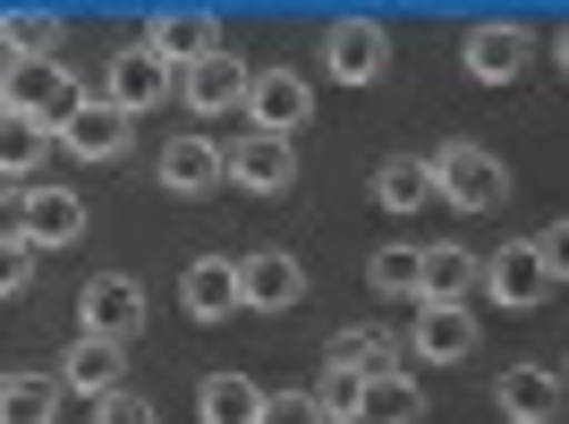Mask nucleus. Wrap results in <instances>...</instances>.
I'll use <instances>...</instances> for the list:
<instances>
[{
  "mask_svg": "<svg viewBox=\"0 0 569 424\" xmlns=\"http://www.w3.org/2000/svg\"><path fill=\"white\" fill-rule=\"evenodd\" d=\"M485 289H493L510 314H536L545 297H561V281H552L545 263H536V246H527V238H519V246H501V255L485 263Z\"/></svg>",
  "mask_w": 569,
  "mask_h": 424,
  "instance_id": "f8f14e48",
  "label": "nucleus"
},
{
  "mask_svg": "<svg viewBox=\"0 0 569 424\" xmlns=\"http://www.w3.org/2000/svg\"><path fill=\"white\" fill-rule=\"evenodd\" d=\"M43 162H51V128L0 102V179H34Z\"/></svg>",
  "mask_w": 569,
  "mask_h": 424,
  "instance_id": "5701e85b",
  "label": "nucleus"
},
{
  "mask_svg": "<svg viewBox=\"0 0 569 424\" xmlns=\"http://www.w3.org/2000/svg\"><path fill=\"white\" fill-rule=\"evenodd\" d=\"M0 424H60V382L51 374H0Z\"/></svg>",
  "mask_w": 569,
  "mask_h": 424,
  "instance_id": "393cba45",
  "label": "nucleus"
},
{
  "mask_svg": "<svg viewBox=\"0 0 569 424\" xmlns=\"http://www.w3.org/2000/svg\"><path fill=\"white\" fill-rule=\"evenodd\" d=\"M408 349L426 356V365H468V356H476V314L468 306H417Z\"/></svg>",
  "mask_w": 569,
  "mask_h": 424,
  "instance_id": "2eb2a0df",
  "label": "nucleus"
},
{
  "mask_svg": "<svg viewBox=\"0 0 569 424\" xmlns=\"http://www.w3.org/2000/svg\"><path fill=\"white\" fill-rule=\"evenodd\" d=\"M179 306H188L196 323H230L238 314V263L230 255H196L188 272H179Z\"/></svg>",
  "mask_w": 569,
  "mask_h": 424,
  "instance_id": "dca6fc26",
  "label": "nucleus"
},
{
  "mask_svg": "<svg viewBox=\"0 0 569 424\" xmlns=\"http://www.w3.org/2000/svg\"><path fill=\"white\" fill-rule=\"evenodd\" d=\"M307 400H315V416H323V424H357V400H366V374H349V365H332V374L315 382Z\"/></svg>",
  "mask_w": 569,
  "mask_h": 424,
  "instance_id": "cd10ccee",
  "label": "nucleus"
},
{
  "mask_svg": "<svg viewBox=\"0 0 569 424\" xmlns=\"http://www.w3.org/2000/svg\"><path fill=\"white\" fill-rule=\"evenodd\" d=\"M247 60H238V51H204V60H196V69H179L170 77V94L188 102L196 119H213V111H238V102H247Z\"/></svg>",
  "mask_w": 569,
  "mask_h": 424,
  "instance_id": "9d476101",
  "label": "nucleus"
},
{
  "mask_svg": "<svg viewBox=\"0 0 569 424\" xmlns=\"http://www.w3.org/2000/svg\"><path fill=\"white\" fill-rule=\"evenodd\" d=\"M0 238H18V246H26V195H0Z\"/></svg>",
  "mask_w": 569,
  "mask_h": 424,
  "instance_id": "72a5a7b5",
  "label": "nucleus"
},
{
  "mask_svg": "<svg viewBox=\"0 0 569 424\" xmlns=\"http://www.w3.org/2000/svg\"><path fill=\"white\" fill-rule=\"evenodd\" d=\"M162 94H170V69L144 43H119L111 51V77H102V102H119V111L137 119V111H153Z\"/></svg>",
  "mask_w": 569,
  "mask_h": 424,
  "instance_id": "ddd939ff",
  "label": "nucleus"
},
{
  "mask_svg": "<svg viewBox=\"0 0 569 424\" xmlns=\"http://www.w3.org/2000/svg\"><path fill=\"white\" fill-rule=\"evenodd\" d=\"M128 137H137V119L119 111V102L86 94L69 119H60V137H51V144H60L69 162H119V153H128Z\"/></svg>",
  "mask_w": 569,
  "mask_h": 424,
  "instance_id": "6e6552de",
  "label": "nucleus"
},
{
  "mask_svg": "<svg viewBox=\"0 0 569 424\" xmlns=\"http://www.w3.org/2000/svg\"><path fill=\"white\" fill-rule=\"evenodd\" d=\"M493 407L510 424H552L561 416V365H510L493 382Z\"/></svg>",
  "mask_w": 569,
  "mask_h": 424,
  "instance_id": "4468645a",
  "label": "nucleus"
},
{
  "mask_svg": "<svg viewBox=\"0 0 569 424\" xmlns=\"http://www.w3.org/2000/svg\"><path fill=\"white\" fill-rule=\"evenodd\" d=\"M221 179L247 188V195H289V188H298V144H289V137H256V128H247L238 144H221Z\"/></svg>",
  "mask_w": 569,
  "mask_h": 424,
  "instance_id": "39448f33",
  "label": "nucleus"
},
{
  "mask_svg": "<svg viewBox=\"0 0 569 424\" xmlns=\"http://www.w3.org/2000/svg\"><path fill=\"white\" fill-rule=\"evenodd\" d=\"M468 77L476 85H519L527 77V60H536V26H510V18H485V26H468Z\"/></svg>",
  "mask_w": 569,
  "mask_h": 424,
  "instance_id": "0eeeda50",
  "label": "nucleus"
},
{
  "mask_svg": "<svg viewBox=\"0 0 569 424\" xmlns=\"http://www.w3.org/2000/svg\"><path fill=\"white\" fill-rule=\"evenodd\" d=\"M153 170H162V188H170V195H213V188H221V144L188 128V137H170V144H162V162H153Z\"/></svg>",
  "mask_w": 569,
  "mask_h": 424,
  "instance_id": "a211bd4d",
  "label": "nucleus"
},
{
  "mask_svg": "<svg viewBox=\"0 0 569 424\" xmlns=\"http://www.w3.org/2000/svg\"><path fill=\"white\" fill-rule=\"evenodd\" d=\"M256 424H323V416H315L307 391H263V416Z\"/></svg>",
  "mask_w": 569,
  "mask_h": 424,
  "instance_id": "2f4dec72",
  "label": "nucleus"
},
{
  "mask_svg": "<svg viewBox=\"0 0 569 424\" xmlns=\"http://www.w3.org/2000/svg\"><path fill=\"white\" fill-rule=\"evenodd\" d=\"M307 297V263L281 255V246H263V255H238V306L256 314H289Z\"/></svg>",
  "mask_w": 569,
  "mask_h": 424,
  "instance_id": "9b49d317",
  "label": "nucleus"
},
{
  "mask_svg": "<svg viewBox=\"0 0 569 424\" xmlns=\"http://www.w3.org/2000/svg\"><path fill=\"white\" fill-rule=\"evenodd\" d=\"M94 424H153V400L119 382V391H102V400H94Z\"/></svg>",
  "mask_w": 569,
  "mask_h": 424,
  "instance_id": "c756f323",
  "label": "nucleus"
},
{
  "mask_svg": "<svg viewBox=\"0 0 569 424\" xmlns=\"http://www.w3.org/2000/svg\"><path fill=\"white\" fill-rule=\"evenodd\" d=\"M476 281H485V263L468 246H426L417 255V306H468Z\"/></svg>",
  "mask_w": 569,
  "mask_h": 424,
  "instance_id": "f3484780",
  "label": "nucleus"
},
{
  "mask_svg": "<svg viewBox=\"0 0 569 424\" xmlns=\"http://www.w3.org/2000/svg\"><path fill=\"white\" fill-rule=\"evenodd\" d=\"M375 204H382V212H417V204H433V170H426V153H391V162H375Z\"/></svg>",
  "mask_w": 569,
  "mask_h": 424,
  "instance_id": "b1692460",
  "label": "nucleus"
},
{
  "mask_svg": "<svg viewBox=\"0 0 569 424\" xmlns=\"http://www.w3.org/2000/svg\"><path fill=\"white\" fill-rule=\"evenodd\" d=\"M417 416H426L417 374H375V382H366V400H357V424H417Z\"/></svg>",
  "mask_w": 569,
  "mask_h": 424,
  "instance_id": "a878e982",
  "label": "nucleus"
},
{
  "mask_svg": "<svg viewBox=\"0 0 569 424\" xmlns=\"http://www.w3.org/2000/svg\"><path fill=\"white\" fill-rule=\"evenodd\" d=\"M26 281H34V246L0 238V297H26Z\"/></svg>",
  "mask_w": 569,
  "mask_h": 424,
  "instance_id": "7c9ffc66",
  "label": "nucleus"
},
{
  "mask_svg": "<svg viewBox=\"0 0 569 424\" xmlns=\"http://www.w3.org/2000/svg\"><path fill=\"white\" fill-rule=\"evenodd\" d=\"M119 365H128V349H111V340H86V331H77V349L60 356V374H51V382H60V391H86V400H102V391H119V382H128Z\"/></svg>",
  "mask_w": 569,
  "mask_h": 424,
  "instance_id": "aec40b11",
  "label": "nucleus"
},
{
  "mask_svg": "<svg viewBox=\"0 0 569 424\" xmlns=\"http://www.w3.org/2000/svg\"><path fill=\"white\" fill-rule=\"evenodd\" d=\"M86 238V204L69 188H26V246L43 255V246H77Z\"/></svg>",
  "mask_w": 569,
  "mask_h": 424,
  "instance_id": "6ab92c4d",
  "label": "nucleus"
},
{
  "mask_svg": "<svg viewBox=\"0 0 569 424\" xmlns=\"http://www.w3.org/2000/svg\"><path fill=\"white\" fill-rule=\"evenodd\" d=\"M238 111H247L256 137H298V128L315 119V94H307V77H298V69H256Z\"/></svg>",
  "mask_w": 569,
  "mask_h": 424,
  "instance_id": "423d86ee",
  "label": "nucleus"
},
{
  "mask_svg": "<svg viewBox=\"0 0 569 424\" xmlns=\"http://www.w3.org/2000/svg\"><path fill=\"white\" fill-rule=\"evenodd\" d=\"M527 246H536V263H545L552 281H561V272H569V221H545V230L527 238Z\"/></svg>",
  "mask_w": 569,
  "mask_h": 424,
  "instance_id": "473e14b6",
  "label": "nucleus"
},
{
  "mask_svg": "<svg viewBox=\"0 0 569 424\" xmlns=\"http://www.w3.org/2000/svg\"><path fill=\"white\" fill-rule=\"evenodd\" d=\"M144 51L179 77V69H196L204 51H221V18L213 9H162V18H144Z\"/></svg>",
  "mask_w": 569,
  "mask_h": 424,
  "instance_id": "1a4fd4ad",
  "label": "nucleus"
},
{
  "mask_svg": "<svg viewBox=\"0 0 569 424\" xmlns=\"http://www.w3.org/2000/svg\"><path fill=\"white\" fill-rule=\"evenodd\" d=\"M0 43H9V60H60L69 18L60 9H0Z\"/></svg>",
  "mask_w": 569,
  "mask_h": 424,
  "instance_id": "412c9836",
  "label": "nucleus"
},
{
  "mask_svg": "<svg viewBox=\"0 0 569 424\" xmlns=\"http://www.w3.org/2000/svg\"><path fill=\"white\" fill-rule=\"evenodd\" d=\"M323 365H349V374H400V340L391 331H375V323H357V331H332L323 340Z\"/></svg>",
  "mask_w": 569,
  "mask_h": 424,
  "instance_id": "4be33fe9",
  "label": "nucleus"
},
{
  "mask_svg": "<svg viewBox=\"0 0 569 424\" xmlns=\"http://www.w3.org/2000/svg\"><path fill=\"white\" fill-rule=\"evenodd\" d=\"M417 255H426V246H375L366 281H375L382 297H417Z\"/></svg>",
  "mask_w": 569,
  "mask_h": 424,
  "instance_id": "c85d7f7f",
  "label": "nucleus"
},
{
  "mask_svg": "<svg viewBox=\"0 0 569 424\" xmlns=\"http://www.w3.org/2000/svg\"><path fill=\"white\" fill-rule=\"evenodd\" d=\"M196 416H204V424H256V416H263V391H256L247 374H204Z\"/></svg>",
  "mask_w": 569,
  "mask_h": 424,
  "instance_id": "bb28decb",
  "label": "nucleus"
},
{
  "mask_svg": "<svg viewBox=\"0 0 569 424\" xmlns=\"http://www.w3.org/2000/svg\"><path fill=\"white\" fill-rule=\"evenodd\" d=\"M323 69H332V85H375L391 69V26L382 18H332L323 26Z\"/></svg>",
  "mask_w": 569,
  "mask_h": 424,
  "instance_id": "20e7f679",
  "label": "nucleus"
},
{
  "mask_svg": "<svg viewBox=\"0 0 569 424\" xmlns=\"http://www.w3.org/2000/svg\"><path fill=\"white\" fill-rule=\"evenodd\" d=\"M426 170H433V195H442L451 212H493L501 195H510L501 153L493 144H468V137H451L442 153H426Z\"/></svg>",
  "mask_w": 569,
  "mask_h": 424,
  "instance_id": "f257e3e1",
  "label": "nucleus"
},
{
  "mask_svg": "<svg viewBox=\"0 0 569 424\" xmlns=\"http://www.w3.org/2000/svg\"><path fill=\"white\" fill-rule=\"evenodd\" d=\"M77 323H86V340L128 349V340L144 331V281H137V272H94L86 297H77Z\"/></svg>",
  "mask_w": 569,
  "mask_h": 424,
  "instance_id": "f03ea898",
  "label": "nucleus"
},
{
  "mask_svg": "<svg viewBox=\"0 0 569 424\" xmlns=\"http://www.w3.org/2000/svg\"><path fill=\"white\" fill-rule=\"evenodd\" d=\"M0 102H9V111H26V119H43L51 137H60V119L86 102V85H77L60 60H18V69L0 77Z\"/></svg>",
  "mask_w": 569,
  "mask_h": 424,
  "instance_id": "7ed1b4c3",
  "label": "nucleus"
}]
</instances>
